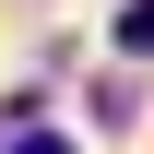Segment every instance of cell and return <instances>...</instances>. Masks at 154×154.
<instances>
[{
	"label": "cell",
	"instance_id": "obj_1",
	"mask_svg": "<svg viewBox=\"0 0 154 154\" xmlns=\"http://www.w3.org/2000/svg\"><path fill=\"white\" fill-rule=\"evenodd\" d=\"M0 154H71V142H59V131H36V119L12 107V119H0Z\"/></svg>",
	"mask_w": 154,
	"mask_h": 154
},
{
	"label": "cell",
	"instance_id": "obj_2",
	"mask_svg": "<svg viewBox=\"0 0 154 154\" xmlns=\"http://www.w3.org/2000/svg\"><path fill=\"white\" fill-rule=\"evenodd\" d=\"M119 48H154V0H119Z\"/></svg>",
	"mask_w": 154,
	"mask_h": 154
}]
</instances>
